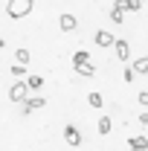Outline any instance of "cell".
Here are the masks:
<instances>
[{"label": "cell", "mask_w": 148, "mask_h": 151, "mask_svg": "<svg viewBox=\"0 0 148 151\" xmlns=\"http://www.w3.org/2000/svg\"><path fill=\"white\" fill-rule=\"evenodd\" d=\"M6 12H9V18H26L32 12V0H9Z\"/></svg>", "instance_id": "obj_1"}, {"label": "cell", "mask_w": 148, "mask_h": 151, "mask_svg": "<svg viewBox=\"0 0 148 151\" xmlns=\"http://www.w3.org/2000/svg\"><path fill=\"white\" fill-rule=\"evenodd\" d=\"M29 90H32V87H29L26 81H15V84L9 87V99H12V102H29V99H32Z\"/></svg>", "instance_id": "obj_2"}, {"label": "cell", "mask_w": 148, "mask_h": 151, "mask_svg": "<svg viewBox=\"0 0 148 151\" xmlns=\"http://www.w3.org/2000/svg\"><path fill=\"white\" fill-rule=\"evenodd\" d=\"M64 139H67V145L78 148V145H81V131H78L75 125H67V128H64Z\"/></svg>", "instance_id": "obj_3"}, {"label": "cell", "mask_w": 148, "mask_h": 151, "mask_svg": "<svg viewBox=\"0 0 148 151\" xmlns=\"http://www.w3.org/2000/svg\"><path fill=\"white\" fill-rule=\"evenodd\" d=\"M44 105H47V99H44V96H32L29 102H23V116H29L32 111H41Z\"/></svg>", "instance_id": "obj_4"}, {"label": "cell", "mask_w": 148, "mask_h": 151, "mask_svg": "<svg viewBox=\"0 0 148 151\" xmlns=\"http://www.w3.org/2000/svg\"><path fill=\"white\" fill-rule=\"evenodd\" d=\"M58 26H61V32H73L75 26H78V20H75L73 15H61V18H58Z\"/></svg>", "instance_id": "obj_5"}, {"label": "cell", "mask_w": 148, "mask_h": 151, "mask_svg": "<svg viewBox=\"0 0 148 151\" xmlns=\"http://www.w3.org/2000/svg\"><path fill=\"white\" fill-rule=\"evenodd\" d=\"M116 58H119V61H128V58H131L128 41H116Z\"/></svg>", "instance_id": "obj_6"}, {"label": "cell", "mask_w": 148, "mask_h": 151, "mask_svg": "<svg viewBox=\"0 0 148 151\" xmlns=\"http://www.w3.org/2000/svg\"><path fill=\"white\" fill-rule=\"evenodd\" d=\"M113 44H116V41H113L111 32H105V29H102V32H96V47H113Z\"/></svg>", "instance_id": "obj_7"}, {"label": "cell", "mask_w": 148, "mask_h": 151, "mask_svg": "<svg viewBox=\"0 0 148 151\" xmlns=\"http://www.w3.org/2000/svg\"><path fill=\"white\" fill-rule=\"evenodd\" d=\"M128 145H131V151H145L148 148V139H145V137H131Z\"/></svg>", "instance_id": "obj_8"}, {"label": "cell", "mask_w": 148, "mask_h": 151, "mask_svg": "<svg viewBox=\"0 0 148 151\" xmlns=\"http://www.w3.org/2000/svg\"><path fill=\"white\" fill-rule=\"evenodd\" d=\"M131 67H134V73H137V76H145V73H148V55L137 58V61H134Z\"/></svg>", "instance_id": "obj_9"}, {"label": "cell", "mask_w": 148, "mask_h": 151, "mask_svg": "<svg viewBox=\"0 0 148 151\" xmlns=\"http://www.w3.org/2000/svg\"><path fill=\"white\" fill-rule=\"evenodd\" d=\"M75 73L78 76H96V67H93V61H84V64H73Z\"/></svg>", "instance_id": "obj_10"}, {"label": "cell", "mask_w": 148, "mask_h": 151, "mask_svg": "<svg viewBox=\"0 0 148 151\" xmlns=\"http://www.w3.org/2000/svg\"><path fill=\"white\" fill-rule=\"evenodd\" d=\"M96 128H99V134H111L113 131V119H111V116H102Z\"/></svg>", "instance_id": "obj_11"}, {"label": "cell", "mask_w": 148, "mask_h": 151, "mask_svg": "<svg viewBox=\"0 0 148 151\" xmlns=\"http://www.w3.org/2000/svg\"><path fill=\"white\" fill-rule=\"evenodd\" d=\"M26 84H29L32 90H41V87H44V76H29V78H26Z\"/></svg>", "instance_id": "obj_12"}, {"label": "cell", "mask_w": 148, "mask_h": 151, "mask_svg": "<svg viewBox=\"0 0 148 151\" xmlns=\"http://www.w3.org/2000/svg\"><path fill=\"white\" fill-rule=\"evenodd\" d=\"M84 61H90V52H87V50H78V52H73V64H84Z\"/></svg>", "instance_id": "obj_13"}, {"label": "cell", "mask_w": 148, "mask_h": 151, "mask_svg": "<svg viewBox=\"0 0 148 151\" xmlns=\"http://www.w3.org/2000/svg\"><path fill=\"white\" fill-rule=\"evenodd\" d=\"M87 102H90V108H102V105H105L102 93H90V96H87Z\"/></svg>", "instance_id": "obj_14"}, {"label": "cell", "mask_w": 148, "mask_h": 151, "mask_svg": "<svg viewBox=\"0 0 148 151\" xmlns=\"http://www.w3.org/2000/svg\"><path fill=\"white\" fill-rule=\"evenodd\" d=\"M15 58H18V64H23V67H26V64H29V52H26V50H23V47H20L18 52H15Z\"/></svg>", "instance_id": "obj_15"}, {"label": "cell", "mask_w": 148, "mask_h": 151, "mask_svg": "<svg viewBox=\"0 0 148 151\" xmlns=\"http://www.w3.org/2000/svg\"><path fill=\"white\" fill-rule=\"evenodd\" d=\"M12 76H18L20 81H26V78H23V76H26V67H23V64H12Z\"/></svg>", "instance_id": "obj_16"}, {"label": "cell", "mask_w": 148, "mask_h": 151, "mask_svg": "<svg viewBox=\"0 0 148 151\" xmlns=\"http://www.w3.org/2000/svg\"><path fill=\"white\" fill-rule=\"evenodd\" d=\"M122 18H125V12L113 6V9H111V20H113V23H122Z\"/></svg>", "instance_id": "obj_17"}, {"label": "cell", "mask_w": 148, "mask_h": 151, "mask_svg": "<svg viewBox=\"0 0 148 151\" xmlns=\"http://www.w3.org/2000/svg\"><path fill=\"white\" fill-rule=\"evenodd\" d=\"M139 6H142V0H125V9L128 12H139Z\"/></svg>", "instance_id": "obj_18"}, {"label": "cell", "mask_w": 148, "mask_h": 151, "mask_svg": "<svg viewBox=\"0 0 148 151\" xmlns=\"http://www.w3.org/2000/svg\"><path fill=\"white\" fill-rule=\"evenodd\" d=\"M122 78H125V81H134V78H137V73H134V67H128V70L122 73Z\"/></svg>", "instance_id": "obj_19"}, {"label": "cell", "mask_w": 148, "mask_h": 151, "mask_svg": "<svg viewBox=\"0 0 148 151\" xmlns=\"http://www.w3.org/2000/svg\"><path fill=\"white\" fill-rule=\"evenodd\" d=\"M137 99H139V105H142V108H148V90H142Z\"/></svg>", "instance_id": "obj_20"}, {"label": "cell", "mask_w": 148, "mask_h": 151, "mask_svg": "<svg viewBox=\"0 0 148 151\" xmlns=\"http://www.w3.org/2000/svg\"><path fill=\"white\" fill-rule=\"evenodd\" d=\"M139 125H142V128L148 125V113H139Z\"/></svg>", "instance_id": "obj_21"}]
</instances>
